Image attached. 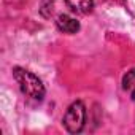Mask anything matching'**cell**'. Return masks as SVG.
<instances>
[{
    "instance_id": "cell-5",
    "label": "cell",
    "mask_w": 135,
    "mask_h": 135,
    "mask_svg": "<svg viewBox=\"0 0 135 135\" xmlns=\"http://www.w3.org/2000/svg\"><path fill=\"white\" fill-rule=\"evenodd\" d=\"M135 86V69H132L130 72H127V75H124L122 78V88L127 91V89H132Z\"/></svg>"
},
{
    "instance_id": "cell-4",
    "label": "cell",
    "mask_w": 135,
    "mask_h": 135,
    "mask_svg": "<svg viewBox=\"0 0 135 135\" xmlns=\"http://www.w3.org/2000/svg\"><path fill=\"white\" fill-rule=\"evenodd\" d=\"M65 3L76 15H89L94 10V0H65Z\"/></svg>"
},
{
    "instance_id": "cell-3",
    "label": "cell",
    "mask_w": 135,
    "mask_h": 135,
    "mask_svg": "<svg viewBox=\"0 0 135 135\" xmlns=\"http://www.w3.org/2000/svg\"><path fill=\"white\" fill-rule=\"evenodd\" d=\"M56 26L64 33H76L80 30V22L69 15H60L56 21Z\"/></svg>"
},
{
    "instance_id": "cell-2",
    "label": "cell",
    "mask_w": 135,
    "mask_h": 135,
    "mask_svg": "<svg viewBox=\"0 0 135 135\" xmlns=\"http://www.w3.org/2000/svg\"><path fill=\"white\" fill-rule=\"evenodd\" d=\"M62 122H64V127L70 133L81 132L84 124H86V107H84V103L81 100L73 102L69 108H67Z\"/></svg>"
},
{
    "instance_id": "cell-1",
    "label": "cell",
    "mask_w": 135,
    "mask_h": 135,
    "mask_svg": "<svg viewBox=\"0 0 135 135\" xmlns=\"http://www.w3.org/2000/svg\"><path fill=\"white\" fill-rule=\"evenodd\" d=\"M13 78L19 84V89L22 91L24 95H27L33 100H43L46 91H45V86H43L41 80L37 75L22 69V67H15L13 69Z\"/></svg>"
}]
</instances>
